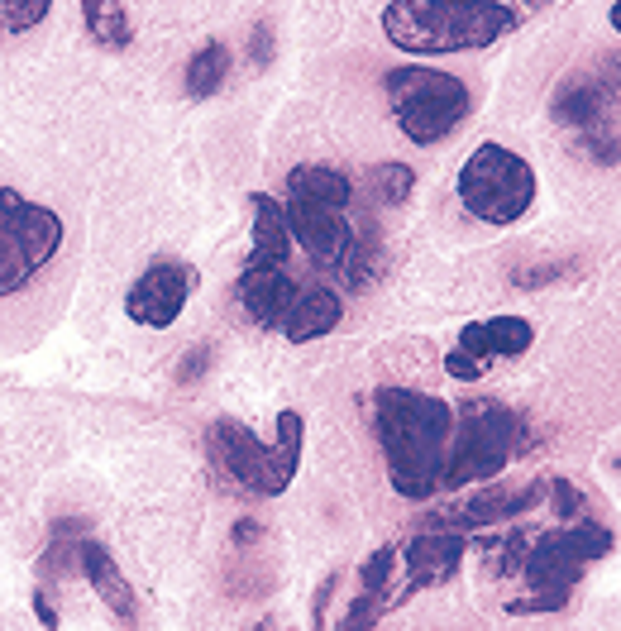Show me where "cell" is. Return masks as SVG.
<instances>
[{
  "mask_svg": "<svg viewBox=\"0 0 621 631\" xmlns=\"http://www.w3.org/2000/svg\"><path fill=\"white\" fill-rule=\"evenodd\" d=\"M454 402L440 392L383 383L373 388V440L383 450L387 488L402 502H430L440 493V464L450 445Z\"/></svg>",
  "mask_w": 621,
  "mask_h": 631,
  "instance_id": "6da1fadb",
  "label": "cell"
},
{
  "mask_svg": "<svg viewBox=\"0 0 621 631\" xmlns=\"http://www.w3.org/2000/svg\"><path fill=\"white\" fill-rule=\"evenodd\" d=\"M521 10L502 0H387L383 39L416 58H450V53H483L507 39Z\"/></svg>",
  "mask_w": 621,
  "mask_h": 631,
  "instance_id": "7a4b0ae2",
  "label": "cell"
},
{
  "mask_svg": "<svg viewBox=\"0 0 621 631\" xmlns=\"http://www.w3.org/2000/svg\"><path fill=\"white\" fill-rule=\"evenodd\" d=\"M521 450V416L497 397H469L454 407L450 445L440 464V493H464L473 483H493Z\"/></svg>",
  "mask_w": 621,
  "mask_h": 631,
  "instance_id": "3957f363",
  "label": "cell"
},
{
  "mask_svg": "<svg viewBox=\"0 0 621 631\" xmlns=\"http://www.w3.org/2000/svg\"><path fill=\"white\" fill-rule=\"evenodd\" d=\"M211 450L220 459V469L249 488L258 498H282L301 474V450H306V416L301 412H278V436L258 440L244 421L220 416L211 426Z\"/></svg>",
  "mask_w": 621,
  "mask_h": 631,
  "instance_id": "277c9868",
  "label": "cell"
},
{
  "mask_svg": "<svg viewBox=\"0 0 621 631\" xmlns=\"http://www.w3.org/2000/svg\"><path fill=\"white\" fill-rule=\"evenodd\" d=\"M383 91L397 130L407 134V144H416V149L445 144L473 115V91L464 87V77H454L445 67H426V63L392 67L383 77Z\"/></svg>",
  "mask_w": 621,
  "mask_h": 631,
  "instance_id": "5b68a950",
  "label": "cell"
},
{
  "mask_svg": "<svg viewBox=\"0 0 621 631\" xmlns=\"http://www.w3.org/2000/svg\"><path fill=\"white\" fill-rule=\"evenodd\" d=\"M67 225L53 206H43L20 187H0V302L34 287L63 254Z\"/></svg>",
  "mask_w": 621,
  "mask_h": 631,
  "instance_id": "8992f818",
  "label": "cell"
},
{
  "mask_svg": "<svg viewBox=\"0 0 621 631\" xmlns=\"http://www.w3.org/2000/svg\"><path fill=\"white\" fill-rule=\"evenodd\" d=\"M454 192H459V206L473 220H483V225H516L536 206L540 177L531 168V158H521L516 149L497 144V139H483L464 158V168L454 177Z\"/></svg>",
  "mask_w": 621,
  "mask_h": 631,
  "instance_id": "52a82bcc",
  "label": "cell"
},
{
  "mask_svg": "<svg viewBox=\"0 0 621 631\" xmlns=\"http://www.w3.org/2000/svg\"><path fill=\"white\" fill-rule=\"evenodd\" d=\"M612 555V531L598 522H579L564 531H545L536 541H526L521 555V579L531 584V593H559L569 598L574 584L583 579V569Z\"/></svg>",
  "mask_w": 621,
  "mask_h": 631,
  "instance_id": "ba28073f",
  "label": "cell"
},
{
  "mask_svg": "<svg viewBox=\"0 0 621 631\" xmlns=\"http://www.w3.org/2000/svg\"><path fill=\"white\" fill-rule=\"evenodd\" d=\"M464 550H469V536L454 531V526H421L416 536H407V545H397V588L387 593V608L407 603L416 593H426L435 584H450L459 565H464Z\"/></svg>",
  "mask_w": 621,
  "mask_h": 631,
  "instance_id": "9c48e42d",
  "label": "cell"
},
{
  "mask_svg": "<svg viewBox=\"0 0 621 631\" xmlns=\"http://www.w3.org/2000/svg\"><path fill=\"white\" fill-rule=\"evenodd\" d=\"M196 292V268L182 259H153L125 292V316L144 330H172Z\"/></svg>",
  "mask_w": 621,
  "mask_h": 631,
  "instance_id": "30bf717a",
  "label": "cell"
},
{
  "mask_svg": "<svg viewBox=\"0 0 621 631\" xmlns=\"http://www.w3.org/2000/svg\"><path fill=\"white\" fill-rule=\"evenodd\" d=\"M282 216H287V235L301 254L311 259V268L321 273H340L349 249L359 240V230L349 225L344 211L321 206V201H301V196H282Z\"/></svg>",
  "mask_w": 621,
  "mask_h": 631,
  "instance_id": "8fae6325",
  "label": "cell"
},
{
  "mask_svg": "<svg viewBox=\"0 0 621 631\" xmlns=\"http://www.w3.org/2000/svg\"><path fill=\"white\" fill-rule=\"evenodd\" d=\"M297 287L301 283L287 273V268H278V263L244 259V268H239V278H235V302L244 306V316H249L258 330H278L282 316H287V306H292V297H297Z\"/></svg>",
  "mask_w": 621,
  "mask_h": 631,
  "instance_id": "7c38bea8",
  "label": "cell"
},
{
  "mask_svg": "<svg viewBox=\"0 0 621 631\" xmlns=\"http://www.w3.org/2000/svg\"><path fill=\"white\" fill-rule=\"evenodd\" d=\"M340 321H344V297L335 287L311 283L297 287V297H292L278 330L287 345H311V340H325L330 330H340Z\"/></svg>",
  "mask_w": 621,
  "mask_h": 631,
  "instance_id": "4fadbf2b",
  "label": "cell"
},
{
  "mask_svg": "<svg viewBox=\"0 0 621 631\" xmlns=\"http://www.w3.org/2000/svg\"><path fill=\"white\" fill-rule=\"evenodd\" d=\"M77 569L86 574V584L96 588V598L115 612V622H139V598H134V584H129L120 565H115V555H110L101 541H82L77 545Z\"/></svg>",
  "mask_w": 621,
  "mask_h": 631,
  "instance_id": "5bb4252c",
  "label": "cell"
},
{
  "mask_svg": "<svg viewBox=\"0 0 621 631\" xmlns=\"http://www.w3.org/2000/svg\"><path fill=\"white\" fill-rule=\"evenodd\" d=\"M531 345H536V326L526 316H483L459 330V349L478 359H521Z\"/></svg>",
  "mask_w": 621,
  "mask_h": 631,
  "instance_id": "9a60e30c",
  "label": "cell"
},
{
  "mask_svg": "<svg viewBox=\"0 0 621 631\" xmlns=\"http://www.w3.org/2000/svg\"><path fill=\"white\" fill-rule=\"evenodd\" d=\"M536 493H540V483H531V488H512V493L488 488V493H478V498L450 502V507L440 512V522L454 526V531H478V526L507 522V517H516V512H526V507L536 502Z\"/></svg>",
  "mask_w": 621,
  "mask_h": 631,
  "instance_id": "2e32d148",
  "label": "cell"
},
{
  "mask_svg": "<svg viewBox=\"0 0 621 631\" xmlns=\"http://www.w3.org/2000/svg\"><path fill=\"white\" fill-rule=\"evenodd\" d=\"M249 259L254 263H292V235H287V216H282V201L268 192H254L249 201Z\"/></svg>",
  "mask_w": 621,
  "mask_h": 631,
  "instance_id": "e0dca14e",
  "label": "cell"
},
{
  "mask_svg": "<svg viewBox=\"0 0 621 631\" xmlns=\"http://www.w3.org/2000/svg\"><path fill=\"white\" fill-rule=\"evenodd\" d=\"M287 196H301V201H321V206L349 211L354 182H349V173L330 168V163H297V168L287 173Z\"/></svg>",
  "mask_w": 621,
  "mask_h": 631,
  "instance_id": "ac0fdd59",
  "label": "cell"
},
{
  "mask_svg": "<svg viewBox=\"0 0 621 631\" xmlns=\"http://www.w3.org/2000/svg\"><path fill=\"white\" fill-rule=\"evenodd\" d=\"M225 77H230V48L220 44V39L201 44L192 58H187V67H182V87H187V96H196V101L215 96V91L225 87Z\"/></svg>",
  "mask_w": 621,
  "mask_h": 631,
  "instance_id": "d6986e66",
  "label": "cell"
},
{
  "mask_svg": "<svg viewBox=\"0 0 621 631\" xmlns=\"http://www.w3.org/2000/svg\"><path fill=\"white\" fill-rule=\"evenodd\" d=\"M82 24L101 48L120 53V48L134 44V24H129L125 0H82Z\"/></svg>",
  "mask_w": 621,
  "mask_h": 631,
  "instance_id": "ffe728a7",
  "label": "cell"
},
{
  "mask_svg": "<svg viewBox=\"0 0 621 631\" xmlns=\"http://www.w3.org/2000/svg\"><path fill=\"white\" fill-rule=\"evenodd\" d=\"M416 187V168L402 163V158H383V163H373L368 168V192L378 206H402Z\"/></svg>",
  "mask_w": 621,
  "mask_h": 631,
  "instance_id": "44dd1931",
  "label": "cell"
},
{
  "mask_svg": "<svg viewBox=\"0 0 621 631\" xmlns=\"http://www.w3.org/2000/svg\"><path fill=\"white\" fill-rule=\"evenodd\" d=\"M598 87L593 82H569V87L555 96V120L564 125H588V120H598Z\"/></svg>",
  "mask_w": 621,
  "mask_h": 631,
  "instance_id": "7402d4cb",
  "label": "cell"
},
{
  "mask_svg": "<svg viewBox=\"0 0 621 631\" xmlns=\"http://www.w3.org/2000/svg\"><path fill=\"white\" fill-rule=\"evenodd\" d=\"M48 10H53V0H0V29L5 34H34L43 20H48Z\"/></svg>",
  "mask_w": 621,
  "mask_h": 631,
  "instance_id": "603a6c76",
  "label": "cell"
},
{
  "mask_svg": "<svg viewBox=\"0 0 621 631\" xmlns=\"http://www.w3.org/2000/svg\"><path fill=\"white\" fill-rule=\"evenodd\" d=\"M392 574H397V545H378L373 550V560L364 565V598H373V603H383L387 608V593H392Z\"/></svg>",
  "mask_w": 621,
  "mask_h": 631,
  "instance_id": "cb8c5ba5",
  "label": "cell"
},
{
  "mask_svg": "<svg viewBox=\"0 0 621 631\" xmlns=\"http://www.w3.org/2000/svg\"><path fill=\"white\" fill-rule=\"evenodd\" d=\"M488 369H493V359H478V354H469V349H459V345L445 354V373H450L454 383H483Z\"/></svg>",
  "mask_w": 621,
  "mask_h": 631,
  "instance_id": "d4e9b609",
  "label": "cell"
},
{
  "mask_svg": "<svg viewBox=\"0 0 621 631\" xmlns=\"http://www.w3.org/2000/svg\"><path fill=\"white\" fill-rule=\"evenodd\" d=\"M550 493H555L550 502H555V512L564 517V522H569V517H579L583 507H588V498L579 493V483H569V479H555V483H550Z\"/></svg>",
  "mask_w": 621,
  "mask_h": 631,
  "instance_id": "484cf974",
  "label": "cell"
},
{
  "mask_svg": "<svg viewBox=\"0 0 621 631\" xmlns=\"http://www.w3.org/2000/svg\"><path fill=\"white\" fill-rule=\"evenodd\" d=\"M34 612H39V627H58V612H53V603H48V593L43 588H34Z\"/></svg>",
  "mask_w": 621,
  "mask_h": 631,
  "instance_id": "4316f807",
  "label": "cell"
},
{
  "mask_svg": "<svg viewBox=\"0 0 621 631\" xmlns=\"http://www.w3.org/2000/svg\"><path fill=\"white\" fill-rule=\"evenodd\" d=\"M235 536H239V541H258V526H249V522H239V526H235Z\"/></svg>",
  "mask_w": 621,
  "mask_h": 631,
  "instance_id": "83f0119b",
  "label": "cell"
}]
</instances>
